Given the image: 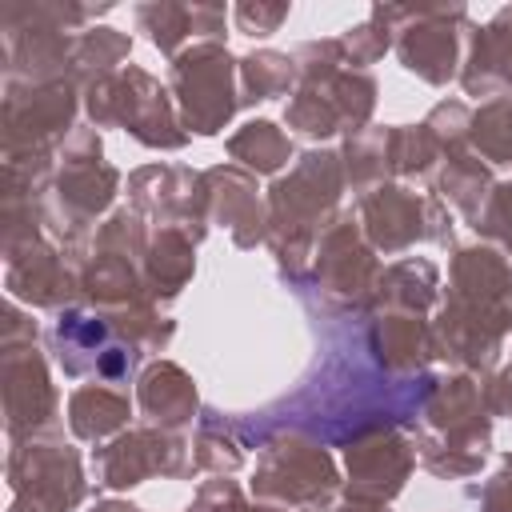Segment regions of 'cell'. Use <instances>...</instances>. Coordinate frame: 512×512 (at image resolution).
Instances as JSON below:
<instances>
[{
    "label": "cell",
    "instance_id": "cell-36",
    "mask_svg": "<svg viewBox=\"0 0 512 512\" xmlns=\"http://www.w3.org/2000/svg\"><path fill=\"white\" fill-rule=\"evenodd\" d=\"M444 164V148L420 124H392V176L396 180H432Z\"/></svg>",
    "mask_w": 512,
    "mask_h": 512
},
{
    "label": "cell",
    "instance_id": "cell-30",
    "mask_svg": "<svg viewBox=\"0 0 512 512\" xmlns=\"http://www.w3.org/2000/svg\"><path fill=\"white\" fill-rule=\"evenodd\" d=\"M224 148H228L232 164L248 168L252 176H280L296 160V144H292V136L276 120H248V124H240L228 136Z\"/></svg>",
    "mask_w": 512,
    "mask_h": 512
},
{
    "label": "cell",
    "instance_id": "cell-49",
    "mask_svg": "<svg viewBox=\"0 0 512 512\" xmlns=\"http://www.w3.org/2000/svg\"><path fill=\"white\" fill-rule=\"evenodd\" d=\"M8 512H52V508H44V504H36V500H28V496H12Z\"/></svg>",
    "mask_w": 512,
    "mask_h": 512
},
{
    "label": "cell",
    "instance_id": "cell-38",
    "mask_svg": "<svg viewBox=\"0 0 512 512\" xmlns=\"http://www.w3.org/2000/svg\"><path fill=\"white\" fill-rule=\"evenodd\" d=\"M152 240V224L136 212V208H116L108 212V220L96 228L92 236V252H112V256H128L144 268V252Z\"/></svg>",
    "mask_w": 512,
    "mask_h": 512
},
{
    "label": "cell",
    "instance_id": "cell-50",
    "mask_svg": "<svg viewBox=\"0 0 512 512\" xmlns=\"http://www.w3.org/2000/svg\"><path fill=\"white\" fill-rule=\"evenodd\" d=\"M236 512H288V508H280V504H264V500H244Z\"/></svg>",
    "mask_w": 512,
    "mask_h": 512
},
{
    "label": "cell",
    "instance_id": "cell-45",
    "mask_svg": "<svg viewBox=\"0 0 512 512\" xmlns=\"http://www.w3.org/2000/svg\"><path fill=\"white\" fill-rule=\"evenodd\" d=\"M484 404L496 416L512 420V368H496L492 376H484Z\"/></svg>",
    "mask_w": 512,
    "mask_h": 512
},
{
    "label": "cell",
    "instance_id": "cell-16",
    "mask_svg": "<svg viewBox=\"0 0 512 512\" xmlns=\"http://www.w3.org/2000/svg\"><path fill=\"white\" fill-rule=\"evenodd\" d=\"M0 396L8 440L60 436V396L36 340L0 344Z\"/></svg>",
    "mask_w": 512,
    "mask_h": 512
},
{
    "label": "cell",
    "instance_id": "cell-15",
    "mask_svg": "<svg viewBox=\"0 0 512 512\" xmlns=\"http://www.w3.org/2000/svg\"><path fill=\"white\" fill-rule=\"evenodd\" d=\"M4 472L12 496H28L52 512H76L88 496L80 448H72L64 436L8 440Z\"/></svg>",
    "mask_w": 512,
    "mask_h": 512
},
{
    "label": "cell",
    "instance_id": "cell-40",
    "mask_svg": "<svg viewBox=\"0 0 512 512\" xmlns=\"http://www.w3.org/2000/svg\"><path fill=\"white\" fill-rule=\"evenodd\" d=\"M476 236H484V244H496L508 260H512V180H500L484 204V212L472 224Z\"/></svg>",
    "mask_w": 512,
    "mask_h": 512
},
{
    "label": "cell",
    "instance_id": "cell-27",
    "mask_svg": "<svg viewBox=\"0 0 512 512\" xmlns=\"http://www.w3.org/2000/svg\"><path fill=\"white\" fill-rule=\"evenodd\" d=\"M192 272H196V240L180 228H152V240H148V252H144L148 296L156 304L180 296L188 288Z\"/></svg>",
    "mask_w": 512,
    "mask_h": 512
},
{
    "label": "cell",
    "instance_id": "cell-8",
    "mask_svg": "<svg viewBox=\"0 0 512 512\" xmlns=\"http://www.w3.org/2000/svg\"><path fill=\"white\" fill-rule=\"evenodd\" d=\"M356 220L376 256H400L416 244H448L456 248V212L436 196H420L408 184H380L356 196Z\"/></svg>",
    "mask_w": 512,
    "mask_h": 512
},
{
    "label": "cell",
    "instance_id": "cell-26",
    "mask_svg": "<svg viewBox=\"0 0 512 512\" xmlns=\"http://www.w3.org/2000/svg\"><path fill=\"white\" fill-rule=\"evenodd\" d=\"M80 296L100 312H116V308L152 300L148 284H144V268L136 260L112 256V252H92L88 256V264L80 268Z\"/></svg>",
    "mask_w": 512,
    "mask_h": 512
},
{
    "label": "cell",
    "instance_id": "cell-44",
    "mask_svg": "<svg viewBox=\"0 0 512 512\" xmlns=\"http://www.w3.org/2000/svg\"><path fill=\"white\" fill-rule=\"evenodd\" d=\"M468 496L480 504V512H512V452L504 456V464L496 468V476H488L480 488L472 484Z\"/></svg>",
    "mask_w": 512,
    "mask_h": 512
},
{
    "label": "cell",
    "instance_id": "cell-12",
    "mask_svg": "<svg viewBox=\"0 0 512 512\" xmlns=\"http://www.w3.org/2000/svg\"><path fill=\"white\" fill-rule=\"evenodd\" d=\"M148 476H168V480H188L196 476L192 460V436L188 432H168L156 424H136L108 444L92 448V480L104 492H124L144 484Z\"/></svg>",
    "mask_w": 512,
    "mask_h": 512
},
{
    "label": "cell",
    "instance_id": "cell-7",
    "mask_svg": "<svg viewBox=\"0 0 512 512\" xmlns=\"http://www.w3.org/2000/svg\"><path fill=\"white\" fill-rule=\"evenodd\" d=\"M80 96L72 80L4 84V164H56L76 132Z\"/></svg>",
    "mask_w": 512,
    "mask_h": 512
},
{
    "label": "cell",
    "instance_id": "cell-1",
    "mask_svg": "<svg viewBox=\"0 0 512 512\" xmlns=\"http://www.w3.org/2000/svg\"><path fill=\"white\" fill-rule=\"evenodd\" d=\"M512 336V260L496 244H456L448 292L432 316V348L452 372L492 376Z\"/></svg>",
    "mask_w": 512,
    "mask_h": 512
},
{
    "label": "cell",
    "instance_id": "cell-13",
    "mask_svg": "<svg viewBox=\"0 0 512 512\" xmlns=\"http://www.w3.org/2000/svg\"><path fill=\"white\" fill-rule=\"evenodd\" d=\"M476 24L468 20L464 4H400V28H396V56L404 72L416 80L444 88L464 68L468 32Z\"/></svg>",
    "mask_w": 512,
    "mask_h": 512
},
{
    "label": "cell",
    "instance_id": "cell-23",
    "mask_svg": "<svg viewBox=\"0 0 512 512\" xmlns=\"http://www.w3.org/2000/svg\"><path fill=\"white\" fill-rule=\"evenodd\" d=\"M136 408L144 412V424L188 432L192 420H200V392L196 380L176 360H152L136 376Z\"/></svg>",
    "mask_w": 512,
    "mask_h": 512
},
{
    "label": "cell",
    "instance_id": "cell-4",
    "mask_svg": "<svg viewBox=\"0 0 512 512\" xmlns=\"http://www.w3.org/2000/svg\"><path fill=\"white\" fill-rule=\"evenodd\" d=\"M416 460L440 480H468L492 452V412L484 404V380L468 372L436 376L416 424Z\"/></svg>",
    "mask_w": 512,
    "mask_h": 512
},
{
    "label": "cell",
    "instance_id": "cell-48",
    "mask_svg": "<svg viewBox=\"0 0 512 512\" xmlns=\"http://www.w3.org/2000/svg\"><path fill=\"white\" fill-rule=\"evenodd\" d=\"M88 512H144V508H136V504H128V500H116V496H108V500H96Z\"/></svg>",
    "mask_w": 512,
    "mask_h": 512
},
{
    "label": "cell",
    "instance_id": "cell-33",
    "mask_svg": "<svg viewBox=\"0 0 512 512\" xmlns=\"http://www.w3.org/2000/svg\"><path fill=\"white\" fill-rule=\"evenodd\" d=\"M296 84H300V76H296L292 52L256 48V52L240 56V104H256V100H272V96H292Z\"/></svg>",
    "mask_w": 512,
    "mask_h": 512
},
{
    "label": "cell",
    "instance_id": "cell-32",
    "mask_svg": "<svg viewBox=\"0 0 512 512\" xmlns=\"http://www.w3.org/2000/svg\"><path fill=\"white\" fill-rule=\"evenodd\" d=\"M192 460H196V472H208V476H232L244 468V444L232 428V416L212 408L200 412L196 436H192Z\"/></svg>",
    "mask_w": 512,
    "mask_h": 512
},
{
    "label": "cell",
    "instance_id": "cell-6",
    "mask_svg": "<svg viewBox=\"0 0 512 512\" xmlns=\"http://www.w3.org/2000/svg\"><path fill=\"white\" fill-rule=\"evenodd\" d=\"M248 488L264 504H280L288 512H320L336 504L344 480L328 444L304 432H276L256 448V472Z\"/></svg>",
    "mask_w": 512,
    "mask_h": 512
},
{
    "label": "cell",
    "instance_id": "cell-25",
    "mask_svg": "<svg viewBox=\"0 0 512 512\" xmlns=\"http://www.w3.org/2000/svg\"><path fill=\"white\" fill-rule=\"evenodd\" d=\"M132 400L120 384H80L68 392V428L84 444H108L112 436L128 432Z\"/></svg>",
    "mask_w": 512,
    "mask_h": 512
},
{
    "label": "cell",
    "instance_id": "cell-41",
    "mask_svg": "<svg viewBox=\"0 0 512 512\" xmlns=\"http://www.w3.org/2000/svg\"><path fill=\"white\" fill-rule=\"evenodd\" d=\"M292 60H296L300 84H316V80H328V76H336L340 68H348L336 36H328V40H304V44L292 52Z\"/></svg>",
    "mask_w": 512,
    "mask_h": 512
},
{
    "label": "cell",
    "instance_id": "cell-20",
    "mask_svg": "<svg viewBox=\"0 0 512 512\" xmlns=\"http://www.w3.org/2000/svg\"><path fill=\"white\" fill-rule=\"evenodd\" d=\"M204 212L220 224L236 248H256L268 240V200H260L256 176L240 164L204 168Z\"/></svg>",
    "mask_w": 512,
    "mask_h": 512
},
{
    "label": "cell",
    "instance_id": "cell-34",
    "mask_svg": "<svg viewBox=\"0 0 512 512\" xmlns=\"http://www.w3.org/2000/svg\"><path fill=\"white\" fill-rule=\"evenodd\" d=\"M396 28H400V4H376L368 12V20H360L336 36L344 64L368 72V64H376L388 48H396Z\"/></svg>",
    "mask_w": 512,
    "mask_h": 512
},
{
    "label": "cell",
    "instance_id": "cell-5",
    "mask_svg": "<svg viewBox=\"0 0 512 512\" xmlns=\"http://www.w3.org/2000/svg\"><path fill=\"white\" fill-rule=\"evenodd\" d=\"M84 112L92 128H124L144 148L176 152L188 144V128L180 124L172 92L140 64H124L120 72L88 84Z\"/></svg>",
    "mask_w": 512,
    "mask_h": 512
},
{
    "label": "cell",
    "instance_id": "cell-35",
    "mask_svg": "<svg viewBox=\"0 0 512 512\" xmlns=\"http://www.w3.org/2000/svg\"><path fill=\"white\" fill-rule=\"evenodd\" d=\"M136 24L168 60H176L188 48V40L196 44V4H172V0L136 4Z\"/></svg>",
    "mask_w": 512,
    "mask_h": 512
},
{
    "label": "cell",
    "instance_id": "cell-39",
    "mask_svg": "<svg viewBox=\"0 0 512 512\" xmlns=\"http://www.w3.org/2000/svg\"><path fill=\"white\" fill-rule=\"evenodd\" d=\"M424 128L436 136V144L444 148V156L468 152V132H472V108L464 100H440L432 104V112L424 116Z\"/></svg>",
    "mask_w": 512,
    "mask_h": 512
},
{
    "label": "cell",
    "instance_id": "cell-46",
    "mask_svg": "<svg viewBox=\"0 0 512 512\" xmlns=\"http://www.w3.org/2000/svg\"><path fill=\"white\" fill-rule=\"evenodd\" d=\"M28 340H40V328L28 312H20L16 300H8L4 308V332H0V344H28Z\"/></svg>",
    "mask_w": 512,
    "mask_h": 512
},
{
    "label": "cell",
    "instance_id": "cell-22",
    "mask_svg": "<svg viewBox=\"0 0 512 512\" xmlns=\"http://www.w3.org/2000/svg\"><path fill=\"white\" fill-rule=\"evenodd\" d=\"M460 84L468 96H512V4L468 32Z\"/></svg>",
    "mask_w": 512,
    "mask_h": 512
},
{
    "label": "cell",
    "instance_id": "cell-2",
    "mask_svg": "<svg viewBox=\"0 0 512 512\" xmlns=\"http://www.w3.org/2000/svg\"><path fill=\"white\" fill-rule=\"evenodd\" d=\"M344 164L332 148H308L292 160L284 176L268 188V248L288 276V284L304 280L312 268V252L324 228L340 216Z\"/></svg>",
    "mask_w": 512,
    "mask_h": 512
},
{
    "label": "cell",
    "instance_id": "cell-3",
    "mask_svg": "<svg viewBox=\"0 0 512 512\" xmlns=\"http://www.w3.org/2000/svg\"><path fill=\"white\" fill-rule=\"evenodd\" d=\"M116 192L120 172L104 160L100 132L92 124H76V132L56 152V176L40 196L44 236L84 268L92 256V224L112 208Z\"/></svg>",
    "mask_w": 512,
    "mask_h": 512
},
{
    "label": "cell",
    "instance_id": "cell-43",
    "mask_svg": "<svg viewBox=\"0 0 512 512\" xmlns=\"http://www.w3.org/2000/svg\"><path fill=\"white\" fill-rule=\"evenodd\" d=\"M244 500H248V492L232 476H212V480H204L196 488V496H192V504L184 512H236Z\"/></svg>",
    "mask_w": 512,
    "mask_h": 512
},
{
    "label": "cell",
    "instance_id": "cell-9",
    "mask_svg": "<svg viewBox=\"0 0 512 512\" xmlns=\"http://www.w3.org/2000/svg\"><path fill=\"white\" fill-rule=\"evenodd\" d=\"M380 280V260H376V248L364 240L360 232V220L352 212H340L316 252H312V268L304 280H296L292 288L300 292H316L320 308L324 312H356V316H368V304H372V288Z\"/></svg>",
    "mask_w": 512,
    "mask_h": 512
},
{
    "label": "cell",
    "instance_id": "cell-29",
    "mask_svg": "<svg viewBox=\"0 0 512 512\" xmlns=\"http://www.w3.org/2000/svg\"><path fill=\"white\" fill-rule=\"evenodd\" d=\"M340 164H344V188H352L356 196L392 184V124H368L356 136H344L340 148Z\"/></svg>",
    "mask_w": 512,
    "mask_h": 512
},
{
    "label": "cell",
    "instance_id": "cell-47",
    "mask_svg": "<svg viewBox=\"0 0 512 512\" xmlns=\"http://www.w3.org/2000/svg\"><path fill=\"white\" fill-rule=\"evenodd\" d=\"M328 512H392V508L380 504V500H360V496H344V492H340Z\"/></svg>",
    "mask_w": 512,
    "mask_h": 512
},
{
    "label": "cell",
    "instance_id": "cell-14",
    "mask_svg": "<svg viewBox=\"0 0 512 512\" xmlns=\"http://www.w3.org/2000/svg\"><path fill=\"white\" fill-rule=\"evenodd\" d=\"M376 80L360 68H340L328 80L296 84L292 100L284 104V124L308 140H332V136H356L368 128L376 108Z\"/></svg>",
    "mask_w": 512,
    "mask_h": 512
},
{
    "label": "cell",
    "instance_id": "cell-19",
    "mask_svg": "<svg viewBox=\"0 0 512 512\" xmlns=\"http://www.w3.org/2000/svg\"><path fill=\"white\" fill-rule=\"evenodd\" d=\"M4 288L16 304L24 300L28 308L64 312L80 296V264H72L48 236H36L4 256Z\"/></svg>",
    "mask_w": 512,
    "mask_h": 512
},
{
    "label": "cell",
    "instance_id": "cell-42",
    "mask_svg": "<svg viewBox=\"0 0 512 512\" xmlns=\"http://www.w3.org/2000/svg\"><path fill=\"white\" fill-rule=\"evenodd\" d=\"M288 12H292V4H264V0H244V4H236L232 8V20H236V28L244 32V36H272L284 20H288Z\"/></svg>",
    "mask_w": 512,
    "mask_h": 512
},
{
    "label": "cell",
    "instance_id": "cell-11",
    "mask_svg": "<svg viewBox=\"0 0 512 512\" xmlns=\"http://www.w3.org/2000/svg\"><path fill=\"white\" fill-rule=\"evenodd\" d=\"M52 356L68 380H100V384H128L136 372H144V356L108 312L100 308H64L52 324Z\"/></svg>",
    "mask_w": 512,
    "mask_h": 512
},
{
    "label": "cell",
    "instance_id": "cell-24",
    "mask_svg": "<svg viewBox=\"0 0 512 512\" xmlns=\"http://www.w3.org/2000/svg\"><path fill=\"white\" fill-rule=\"evenodd\" d=\"M440 264L428 256H400L388 268H380V280L372 288L368 312H416L428 316L440 308Z\"/></svg>",
    "mask_w": 512,
    "mask_h": 512
},
{
    "label": "cell",
    "instance_id": "cell-31",
    "mask_svg": "<svg viewBox=\"0 0 512 512\" xmlns=\"http://www.w3.org/2000/svg\"><path fill=\"white\" fill-rule=\"evenodd\" d=\"M132 52V36L108 28V24H96V28H84L76 40H72V68H68V80L76 88H88L112 72L124 68Z\"/></svg>",
    "mask_w": 512,
    "mask_h": 512
},
{
    "label": "cell",
    "instance_id": "cell-28",
    "mask_svg": "<svg viewBox=\"0 0 512 512\" xmlns=\"http://www.w3.org/2000/svg\"><path fill=\"white\" fill-rule=\"evenodd\" d=\"M492 188H496L492 168H488L472 148H468V152H456V156H444V164H440L436 176H432V192H436L452 212H460L468 228H472L476 216L484 212Z\"/></svg>",
    "mask_w": 512,
    "mask_h": 512
},
{
    "label": "cell",
    "instance_id": "cell-18",
    "mask_svg": "<svg viewBox=\"0 0 512 512\" xmlns=\"http://www.w3.org/2000/svg\"><path fill=\"white\" fill-rule=\"evenodd\" d=\"M416 468V444L404 428H376L344 448V496L392 504Z\"/></svg>",
    "mask_w": 512,
    "mask_h": 512
},
{
    "label": "cell",
    "instance_id": "cell-51",
    "mask_svg": "<svg viewBox=\"0 0 512 512\" xmlns=\"http://www.w3.org/2000/svg\"><path fill=\"white\" fill-rule=\"evenodd\" d=\"M508 368H512V364H508Z\"/></svg>",
    "mask_w": 512,
    "mask_h": 512
},
{
    "label": "cell",
    "instance_id": "cell-21",
    "mask_svg": "<svg viewBox=\"0 0 512 512\" xmlns=\"http://www.w3.org/2000/svg\"><path fill=\"white\" fill-rule=\"evenodd\" d=\"M368 348L376 364L392 376H420L436 360L432 348V320L416 312H368Z\"/></svg>",
    "mask_w": 512,
    "mask_h": 512
},
{
    "label": "cell",
    "instance_id": "cell-37",
    "mask_svg": "<svg viewBox=\"0 0 512 512\" xmlns=\"http://www.w3.org/2000/svg\"><path fill=\"white\" fill-rule=\"evenodd\" d=\"M468 148L492 168V164H512V96L484 100L472 112V132Z\"/></svg>",
    "mask_w": 512,
    "mask_h": 512
},
{
    "label": "cell",
    "instance_id": "cell-17",
    "mask_svg": "<svg viewBox=\"0 0 512 512\" xmlns=\"http://www.w3.org/2000/svg\"><path fill=\"white\" fill-rule=\"evenodd\" d=\"M128 196L152 228H180L196 244L208 236L204 172H192L184 164H144L128 176Z\"/></svg>",
    "mask_w": 512,
    "mask_h": 512
},
{
    "label": "cell",
    "instance_id": "cell-10",
    "mask_svg": "<svg viewBox=\"0 0 512 512\" xmlns=\"http://www.w3.org/2000/svg\"><path fill=\"white\" fill-rule=\"evenodd\" d=\"M172 100L180 112V124L188 136H216L228 128V120L240 108V60L216 40H196L188 44L168 72Z\"/></svg>",
    "mask_w": 512,
    "mask_h": 512
}]
</instances>
